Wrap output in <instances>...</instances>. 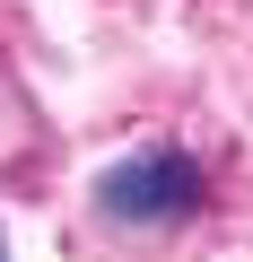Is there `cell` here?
Returning a JSON list of instances; mask_svg holds the SVG:
<instances>
[{
    "instance_id": "1",
    "label": "cell",
    "mask_w": 253,
    "mask_h": 262,
    "mask_svg": "<svg viewBox=\"0 0 253 262\" xmlns=\"http://www.w3.org/2000/svg\"><path fill=\"white\" fill-rule=\"evenodd\" d=\"M201 201H210V175H201V158H192V149H175V140H149V149L113 158V166L96 175V219L140 227V236L201 219Z\"/></svg>"
},
{
    "instance_id": "2",
    "label": "cell",
    "mask_w": 253,
    "mask_h": 262,
    "mask_svg": "<svg viewBox=\"0 0 253 262\" xmlns=\"http://www.w3.org/2000/svg\"><path fill=\"white\" fill-rule=\"evenodd\" d=\"M0 262H9V236H0Z\"/></svg>"
}]
</instances>
